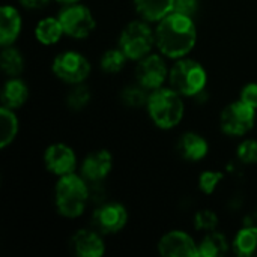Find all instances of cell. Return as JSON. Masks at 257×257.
Returning a JSON list of instances; mask_svg holds the SVG:
<instances>
[{"mask_svg": "<svg viewBox=\"0 0 257 257\" xmlns=\"http://www.w3.org/2000/svg\"><path fill=\"white\" fill-rule=\"evenodd\" d=\"M128 220L126 209L119 203H107L93 212V226L101 233L119 232Z\"/></svg>", "mask_w": 257, "mask_h": 257, "instance_id": "obj_11", "label": "cell"}, {"mask_svg": "<svg viewBox=\"0 0 257 257\" xmlns=\"http://www.w3.org/2000/svg\"><path fill=\"white\" fill-rule=\"evenodd\" d=\"M217 224H218V217L209 209H202L194 217V227L197 230L212 232L217 227Z\"/></svg>", "mask_w": 257, "mask_h": 257, "instance_id": "obj_26", "label": "cell"}, {"mask_svg": "<svg viewBox=\"0 0 257 257\" xmlns=\"http://www.w3.org/2000/svg\"><path fill=\"white\" fill-rule=\"evenodd\" d=\"M175 0H134L137 12L148 21H161L173 12Z\"/></svg>", "mask_w": 257, "mask_h": 257, "instance_id": "obj_16", "label": "cell"}, {"mask_svg": "<svg viewBox=\"0 0 257 257\" xmlns=\"http://www.w3.org/2000/svg\"><path fill=\"white\" fill-rule=\"evenodd\" d=\"M136 77L140 86L145 89H160L167 77V68L160 56H146L140 60L136 69Z\"/></svg>", "mask_w": 257, "mask_h": 257, "instance_id": "obj_9", "label": "cell"}, {"mask_svg": "<svg viewBox=\"0 0 257 257\" xmlns=\"http://www.w3.org/2000/svg\"><path fill=\"white\" fill-rule=\"evenodd\" d=\"M63 32L72 38H86L95 29V20L92 12L83 5H74L63 8L59 14Z\"/></svg>", "mask_w": 257, "mask_h": 257, "instance_id": "obj_7", "label": "cell"}, {"mask_svg": "<svg viewBox=\"0 0 257 257\" xmlns=\"http://www.w3.org/2000/svg\"><path fill=\"white\" fill-rule=\"evenodd\" d=\"M18 120L11 108L2 107L0 110V148H6L17 136Z\"/></svg>", "mask_w": 257, "mask_h": 257, "instance_id": "obj_22", "label": "cell"}, {"mask_svg": "<svg viewBox=\"0 0 257 257\" xmlns=\"http://www.w3.org/2000/svg\"><path fill=\"white\" fill-rule=\"evenodd\" d=\"M23 6L29 8V9H38V8H42L48 0H20Z\"/></svg>", "mask_w": 257, "mask_h": 257, "instance_id": "obj_32", "label": "cell"}, {"mask_svg": "<svg viewBox=\"0 0 257 257\" xmlns=\"http://www.w3.org/2000/svg\"><path fill=\"white\" fill-rule=\"evenodd\" d=\"M57 2H62V3H68V5H71V3H77L78 0H57Z\"/></svg>", "mask_w": 257, "mask_h": 257, "instance_id": "obj_33", "label": "cell"}, {"mask_svg": "<svg viewBox=\"0 0 257 257\" xmlns=\"http://www.w3.org/2000/svg\"><path fill=\"white\" fill-rule=\"evenodd\" d=\"M256 218H257V214H256Z\"/></svg>", "mask_w": 257, "mask_h": 257, "instance_id": "obj_34", "label": "cell"}, {"mask_svg": "<svg viewBox=\"0 0 257 257\" xmlns=\"http://www.w3.org/2000/svg\"><path fill=\"white\" fill-rule=\"evenodd\" d=\"M21 29V18L15 8L3 6L0 12V44L3 47L11 45Z\"/></svg>", "mask_w": 257, "mask_h": 257, "instance_id": "obj_15", "label": "cell"}, {"mask_svg": "<svg viewBox=\"0 0 257 257\" xmlns=\"http://www.w3.org/2000/svg\"><path fill=\"white\" fill-rule=\"evenodd\" d=\"M233 250L241 257H257L256 226H248L238 232L233 241Z\"/></svg>", "mask_w": 257, "mask_h": 257, "instance_id": "obj_19", "label": "cell"}, {"mask_svg": "<svg viewBox=\"0 0 257 257\" xmlns=\"http://www.w3.org/2000/svg\"><path fill=\"white\" fill-rule=\"evenodd\" d=\"M158 251L164 257L199 256V250L193 238L181 230H173L166 233L158 244Z\"/></svg>", "mask_w": 257, "mask_h": 257, "instance_id": "obj_10", "label": "cell"}, {"mask_svg": "<svg viewBox=\"0 0 257 257\" xmlns=\"http://www.w3.org/2000/svg\"><path fill=\"white\" fill-rule=\"evenodd\" d=\"M89 199V187L84 181L74 175L60 176L56 185V208L63 217L75 218L83 214Z\"/></svg>", "mask_w": 257, "mask_h": 257, "instance_id": "obj_3", "label": "cell"}, {"mask_svg": "<svg viewBox=\"0 0 257 257\" xmlns=\"http://www.w3.org/2000/svg\"><path fill=\"white\" fill-rule=\"evenodd\" d=\"M197 6H199V0H175L173 12L191 17L197 11Z\"/></svg>", "mask_w": 257, "mask_h": 257, "instance_id": "obj_30", "label": "cell"}, {"mask_svg": "<svg viewBox=\"0 0 257 257\" xmlns=\"http://www.w3.org/2000/svg\"><path fill=\"white\" fill-rule=\"evenodd\" d=\"M44 161H45L47 169L57 176L74 173L75 163H77L74 151L69 146L62 145V143L51 145L50 148H47Z\"/></svg>", "mask_w": 257, "mask_h": 257, "instance_id": "obj_12", "label": "cell"}, {"mask_svg": "<svg viewBox=\"0 0 257 257\" xmlns=\"http://www.w3.org/2000/svg\"><path fill=\"white\" fill-rule=\"evenodd\" d=\"M238 158L245 164L257 163V142L245 140L238 146Z\"/></svg>", "mask_w": 257, "mask_h": 257, "instance_id": "obj_29", "label": "cell"}, {"mask_svg": "<svg viewBox=\"0 0 257 257\" xmlns=\"http://www.w3.org/2000/svg\"><path fill=\"white\" fill-rule=\"evenodd\" d=\"M53 72L65 83L80 84L90 74V63L84 56L75 51H65L54 59Z\"/></svg>", "mask_w": 257, "mask_h": 257, "instance_id": "obj_6", "label": "cell"}, {"mask_svg": "<svg viewBox=\"0 0 257 257\" xmlns=\"http://www.w3.org/2000/svg\"><path fill=\"white\" fill-rule=\"evenodd\" d=\"M155 42V36L151 27L145 23L134 21L130 23L119 39V48L125 53L128 59L142 60L149 54Z\"/></svg>", "mask_w": 257, "mask_h": 257, "instance_id": "obj_5", "label": "cell"}, {"mask_svg": "<svg viewBox=\"0 0 257 257\" xmlns=\"http://www.w3.org/2000/svg\"><path fill=\"white\" fill-rule=\"evenodd\" d=\"M229 245L223 233L211 232L203 238L200 245H197L200 257H221L226 254Z\"/></svg>", "mask_w": 257, "mask_h": 257, "instance_id": "obj_21", "label": "cell"}, {"mask_svg": "<svg viewBox=\"0 0 257 257\" xmlns=\"http://www.w3.org/2000/svg\"><path fill=\"white\" fill-rule=\"evenodd\" d=\"M120 96H122L123 104H126L128 107H142L148 104V99H149V96L146 95V89L143 86L126 87Z\"/></svg>", "mask_w": 257, "mask_h": 257, "instance_id": "obj_25", "label": "cell"}, {"mask_svg": "<svg viewBox=\"0 0 257 257\" xmlns=\"http://www.w3.org/2000/svg\"><path fill=\"white\" fill-rule=\"evenodd\" d=\"M111 164H113V160H111L110 152L98 151V152L90 154L84 160V163L81 166V172H83V176L87 181H90V182H101L110 173Z\"/></svg>", "mask_w": 257, "mask_h": 257, "instance_id": "obj_13", "label": "cell"}, {"mask_svg": "<svg viewBox=\"0 0 257 257\" xmlns=\"http://www.w3.org/2000/svg\"><path fill=\"white\" fill-rule=\"evenodd\" d=\"M148 110L154 123L163 130L175 128L184 116V102L175 89H155L148 99Z\"/></svg>", "mask_w": 257, "mask_h": 257, "instance_id": "obj_2", "label": "cell"}, {"mask_svg": "<svg viewBox=\"0 0 257 257\" xmlns=\"http://www.w3.org/2000/svg\"><path fill=\"white\" fill-rule=\"evenodd\" d=\"M63 33L65 32H63V27H62L59 18H45V20L39 21L35 29L36 39L44 45L56 44Z\"/></svg>", "mask_w": 257, "mask_h": 257, "instance_id": "obj_20", "label": "cell"}, {"mask_svg": "<svg viewBox=\"0 0 257 257\" xmlns=\"http://www.w3.org/2000/svg\"><path fill=\"white\" fill-rule=\"evenodd\" d=\"M72 247L80 257H101L104 254V242L93 230H78L72 238Z\"/></svg>", "mask_w": 257, "mask_h": 257, "instance_id": "obj_14", "label": "cell"}, {"mask_svg": "<svg viewBox=\"0 0 257 257\" xmlns=\"http://www.w3.org/2000/svg\"><path fill=\"white\" fill-rule=\"evenodd\" d=\"M23 68H24V60L20 51L12 47H5V50L2 51V69L8 75L15 77L21 74Z\"/></svg>", "mask_w": 257, "mask_h": 257, "instance_id": "obj_23", "label": "cell"}, {"mask_svg": "<svg viewBox=\"0 0 257 257\" xmlns=\"http://www.w3.org/2000/svg\"><path fill=\"white\" fill-rule=\"evenodd\" d=\"M170 87L175 89L179 95L194 96L205 89L206 84V72L194 60L184 59L173 65L170 69Z\"/></svg>", "mask_w": 257, "mask_h": 257, "instance_id": "obj_4", "label": "cell"}, {"mask_svg": "<svg viewBox=\"0 0 257 257\" xmlns=\"http://www.w3.org/2000/svg\"><path fill=\"white\" fill-rule=\"evenodd\" d=\"M126 59L128 57L125 56V53L120 48L119 50H108L101 57V68L108 74H116L123 68Z\"/></svg>", "mask_w": 257, "mask_h": 257, "instance_id": "obj_24", "label": "cell"}, {"mask_svg": "<svg viewBox=\"0 0 257 257\" xmlns=\"http://www.w3.org/2000/svg\"><path fill=\"white\" fill-rule=\"evenodd\" d=\"M27 96H29L27 86L18 78H12L3 87V93H2L3 107H8L11 110L20 108L27 101Z\"/></svg>", "mask_w": 257, "mask_h": 257, "instance_id": "obj_17", "label": "cell"}, {"mask_svg": "<svg viewBox=\"0 0 257 257\" xmlns=\"http://www.w3.org/2000/svg\"><path fill=\"white\" fill-rule=\"evenodd\" d=\"M90 101V92L86 86H77L68 95V105L72 110H81Z\"/></svg>", "mask_w": 257, "mask_h": 257, "instance_id": "obj_27", "label": "cell"}, {"mask_svg": "<svg viewBox=\"0 0 257 257\" xmlns=\"http://www.w3.org/2000/svg\"><path fill=\"white\" fill-rule=\"evenodd\" d=\"M223 179V173L220 172H203L199 178V187L205 194H212L218 184Z\"/></svg>", "mask_w": 257, "mask_h": 257, "instance_id": "obj_28", "label": "cell"}, {"mask_svg": "<svg viewBox=\"0 0 257 257\" xmlns=\"http://www.w3.org/2000/svg\"><path fill=\"white\" fill-rule=\"evenodd\" d=\"M196 27L188 15L170 12L164 17L157 29L155 42L160 51L172 59L188 54L196 44Z\"/></svg>", "mask_w": 257, "mask_h": 257, "instance_id": "obj_1", "label": "cell"}, {"mask_svg": "<svg viewBox=\"0 0 257 257\" xmlns=\"http://www.w3.org/2000/svg\"><path fill=\"white\" fill-rule=\"evenodd\" d=\"M241 101L248 104L250 107L257 108V84L256 83H250L247 84L242 92H241Z\"/></svg>", "mask_w": 257, "mask_h": 257, "instance_id": "obj_31", "label": "cell"}, {"mask_svg": "<svg viewBox=\"0 0 257 257\" xmlns=\"http://www.w3.org/2000/svg\"><path fill=\"white\" fill-rule=\"evenodd\" d=\"M181 152L185 160L199 161L208 154V143L202 136L194 133H187L181 139Z\"/></svg>", "mask_w": 257, "mask_h": 257, "instance_id": "obj_18", "label": "cell"}, {"mask_svg": "<svg viewBox=\"0 0 257 257\" xmlns=\"http://www.w3.org/2000/svg\"><path fill=\"white\" fill-rule=\"evenodd\" d=\"M254 110L242 101L227 105L221 113V130L229 136L247 134L254 126Z\"/></svg>", "mask_w": 257, "mask_h": 257, "instance_id": "obj_8", "label": "cell"}]
</instances>
